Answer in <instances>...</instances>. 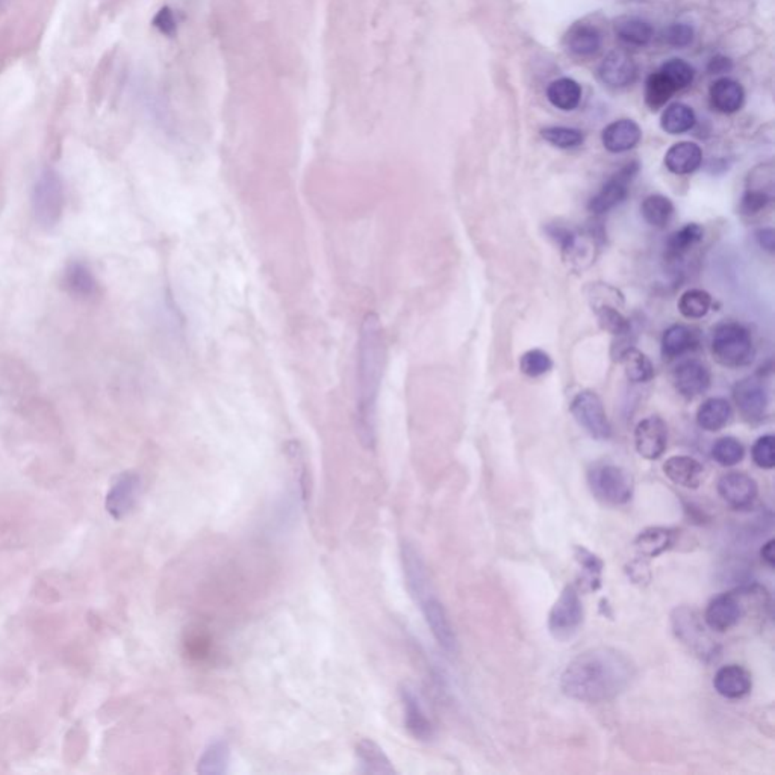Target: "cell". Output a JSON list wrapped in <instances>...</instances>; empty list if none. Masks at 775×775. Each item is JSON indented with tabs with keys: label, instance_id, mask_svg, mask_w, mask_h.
Segmentation results:
<instances>
[{
	"label": "cell",
	"instance_id": "obj_1",
	"mask_svg": "<svg viewBox=\"0 0 775 775\" xmlns=\"http://www.w3.org/2000/svg\"><path fill=\"white\" fill-rule=\"evenodd\" d=\"M629 655L612 647L583 651L566 665L560 689L573 700L598 705L622 694L635 677Z\"/></svg>",
	"mask_w": 775,
	"mask_h": 775
},
{
	"label": "cell",
	"instance_id": "obj_2",
	"mask_svg": "<svg viewBox=\"0 0 775 775\" xmlns=\"http://www.w3.org/2000/svg\"><path fill=\"white\" fill-rule=\"evenodd\" d=\"M385 367V338L381 318L368 312L360 325L356 375V433L367 450L375 445V409Z\"/></svg>",
	"mask_w": 775,
	"mask_h": 775
},
{
	"label": "cell",
	"instance_id": "obj_3",
	"mask_svg": "<svg viewBox=\"0 0 775 775\" xmlns=\"http://www.w3.org/2000/svg\"><path fill=\"white\" fill-rule=\"evenodd\" d=\"M712 355L720 366L740 368L754 359V344L746 326L725 321L716 326L712 336Z\"/></svg>",
	"mask_w": 775,
	"mask_h": 775
},
{
	"label": "cell",
	"instance_id": "obj_4",
	"mask_svg": "<svg viewBox=\"0 0 775 775\" xmlns=\"http://www.w3.org/2000/svg\"><path fill=\"white\" fill-rule=\"evenodd\" d=\"M64 184L54 169L41 170L32 190V210L36 220L45 229L58 225L64 212Z\"/></svg>",
	"mask_w": 775,
	"mask_h": 775
},
{
	"label": "cell",
	"instance_id": "obj_5",
	"mask_svg": "<svg viewBox=\"0 0 775 775\" xmlns=\"http://www.w3.org/2000/svg\"><path fill=\"white\" fill-rule=\"evenodd\" d=\"M592 494L609 506H624L631 500L635 481L631 471L615 464H598L588 474Z\"/></svg>",
	"mask_w": 775,
	"mask_h": 775
},
{
	"label": "cell",
	"instance_id": "obj_6",
	"mask_svg": "<svg viewBox=\"0 0 775 775\" xmlns=\"http://www.w3.org/2000/svg\"><path fill=\"white\" fill-rule=\"evenodd\" d=\"M585 618L581 592L575 585H568L560 592L548 614V631L556 640L565 642L574 638Z\"/></svg>",
	"mask_w": 775,
	"mask_h": 775
},
{
	"label": "cell",
	"instance_id": "obj_7",
	"mask_svg": "<svg viewBox=\"0 0 775 775\" xmlns=\"http://www.w3.org/2000/svg\"><path fill=\"white\" fill-rule=\"evenodd\" d=\"M548 234L559 243L564 260L571 270H585L596 262L600 251V241L596 232H574L559 226H550Z\"/></svg>",
	"mask_w": 775,
	"mask_h": 775
},
{
	"label": "cell",
	"instance_id": "obj_8",
	"mask_svg": "<svg viewBox=\"0 0 775 775\" xmlns=\"http://www.w3.org/2000/svg\"><path fill=\"white\" fill-rule=\"evenodd\" d=\"M748 597L750 588H740L716 596L705 607V624L716 633L731 631L750 609Z\"/></svg>",
	"mask_w": 775,
	"mask_h": 775
},
{
	"label": "cell",
	"instance_id": "obj_9",
	"mask_svg": "<svg viewBox=\"0 0 775 775\" xmlns=\"http://www.w3.org/2000/svg\"><path fill=\"white\" fill-rule=\"evenodd\" d=\"M671 622L677 639H680L681 644L700 655L701 659H711L716 655L718 647L715 640L707 633V629L696 610L685 606L677 607L671 615Z\"/></svg>",
	"mask_w": 775,
	"mask_h": 775
},
{
	"label": "cell",
	"instance_id": "obj_10",
	"mask_svg": "<svg viewBox=\"0 0 775 775\" xmlns=\"http://www.w3.org/2000/svg\"><path fill=\"white\" fill-rule=\"evenodd\" d=\"M571 416L594 440L607 441L612 436V425L606 414L600 395L594 391H581L571 400Z\"/></svg>",
	"mask_w": 775,
	"mask_h": 775
},
{
	"label": "cell",
	"instance_id": "obj_11",
	"mask_svg": "<svg viewBox=\"0 0 775 775\" xmlns=\"http://www.w3.org/2000/svg\"><path fill=\"white\" fill-rule=\"evenodd\" d=\"M638 171H639V164L635 161L622 167L606 182L605 186H601L596 195H592V199L588 203V210L596 216H601L621 205L627 199L631 180L635 179Z\"/></svg>",
	"mask_w": 775,
	"mask_h": 775
},
{
	"label": "cell",
	"instance_id": "obj_12",
	"mask_svg": "<svg viewBox=\"0 0 775 775\" xmlns=\"http://www.w3.org/2000/svg\"><path fill=\"white\" fill-rule=\"evenodd\" d=\"M733 400L740 416L754 423L765 418L770 408V392L766 390L765 382L759 377H746L738 382L733 388Z\"/></svg>",
	"mask_w": 775,
	"mask_h": 775
},
{
	"label": "cell",
	"instance_id": "obj_13",
	"mask_svg": "<svg viewBox=\"0 0 775 775\" xmlns=\"http://www.w3.org/2000/svg\"><path fill=\"white\" fill-rule=\"evenodd\" d=\"M674 388L686 400H694L696 397L707 392L711 388V370L701 360L686 359L679 364L672 373Z\"/></svg>",
	"mask_w": 775,
	"mask_h": 775
},
{
	"label": "cell",
	"instance_id": "obj_14",
	"mask_svg": "<svg viewBox=\"0 0 775 775\" xmlns=\"http://www.w3.org/2000/svg\"><path fill=\"white\" fill-rule=\"evenodd\" d=\"M668 445V427L661 416H647L635 429V447L644 459L662 458Z\"/></svg>",
	"mask_w": 775,
	"mask_h": 775
},
{
	"label": "cell",
	"instance_id": "obj_15",
	"mask_svg": "<svg viewBox=\"0 0 775 775\" xmlns=\"http://www.w3.org/2000/svg\"><path fill=\"white\" fill-rule=\"evenodd\" d=\"M718 494L733 509H748L759 494L757 482L739 471H731L718 482Z\"/></svg>",
	"mask_w": 775,
	"mask_h": 775
},
{
	"label": "cell",
	"instance_id": "obj_16",
	"mask_svg": "<svg viewBox=\"0 0 775 775\" xmlns=\"http://www.w3.org/2000/svg\"><path fill=\"white\" fill-rule=\"evenodd\" d=\"M420 607L423 610L425 622L429 625L432 635L440 644L441 648L449 655H455L458 651V639H456L455 629L451 625L450 618L447 615L444 606L441 605L438 598L431 596L427 597L425 601H421Z\"/></svg>",
	"mask_w": 775,
	"mask_h": 775
},
{
	"label": "cell",
	"instance_id": "obj_17",
	"mask_svg": "<svg viewBox=\"0 0 775 775\" xmlns=\"http://www.w3.org/2000/svg\"><path fill=\"white\" fill-rule=\"evenodd\" d=\"M401 565L405 574L406 586L412 598L420 605L427 597L432 596L431 579L425 570V562L416 547L405 542L401 546Z\"/></svg>",
	"mask_w": 775,
	"mask_h": 775
},
{
	"label": "cell",
	"instance_id": "obj_18",
	"mask_svg": "<svg viewBox=\"0 0 775 775\" xmlns=\"http://www.w3.org/2000/svg\"><path fill=\"white\" fill-rule=\"evenodd\" d=\"M636 64L627 52H610L598 67L601 82L610 88H624L636 79Z\"/></svg>",
	"mask_w": 775,
	"mask_h": 775
},
{
	"label": "cell",
	"instance_id": "obj_19",
	"mask_svg": "<svg viewBox=\"0 0 775 775\" xmlns=\"http://www.w3.org/2000/svg\"><path fill=\"white\" fill-rule=\"evenodd\" d=\"M713 688L727 700H740L753 689V679L744 666L730 664L721 666L713 677Z\"/></svg>",
	"mask_w": 775,
	"mask_h": 775
},
{
	"label": "cell",
	"instance_id": "obj_20",
	"mask_svg": "<svg viewBox=\"0 0 775 775\" xmlns=\"http://www.w3.org/2000/svg\"><path fill=\"white\" fill-rule=\"evenodd\" d=\"M566 52L577 58H589L596 55L603 45L600 29L588 21H577L566 30L564 37Z\"/></svg>",
	"mask_w": 775,
	"mask_h": 775
},
{
	"label": "cell",
	"instance_id": "obj_21",
	"mask_svg": "<svg viewBox=\"0 0 775 775\" xmlns=\"http://www.w3.org/2000/svg\"><path fill=\"white\" fill-rule=\"evenodd\" d=\"M642 140V130L636 121L621 119L606 126L601 134L605 149L610 153H624L635 149Z\"/></svg>",
	"mask_w": 775,
	"mask_h": 775
},
{
	"label": "cell",
	"instance_id": "obj_22",
	"mask_svg": "<svg viewBox=\"0 0 775 775\" xmlns=\"http://www.w3.org/2000/svg\"><path fill=\"white\" fill-rule=\"evenodd\" d=\"M401 703L405 709L406 729L410 735L418 740H431L433 738V725L431 720L425 716L418 697L414 690L408 686H403L400 690Z\"/></svg>",
	"mask_w": 775,
	"mask_h": 775
},
{
	"label": "cell",
	"instance_id": "obj_23",
	"mask_svg": "<svg viewBox=\"0 0 775 775\" xmlns=\"http://www.w3.org/2000/svg\"><path fill=\"white\" fill-rule=\"evenodd\" d=\"M664 473L675 485L697 490L705 477V466L690 456H672L664 464Z\"/></svg>",
	"mask_w": 775,
	"mask_h": 775
},
{
	"label": "cell",
	"instance_id": "obj_24",
	"mask_svg": "<svg viewBox=\"0 0 775 775\" xmlns=\"http://www.w3.org/2000/svg\"><path fill=\"white\" fill-rule=\"evenodd\" d=\"M664 162L672 175H692L703 164V151L700 145L690 141L675 143L666 152Z\"/></svg>",
	"mask_w": 775,
	"mask_h": 775
},
{
	"label": "cell",
	"instance_id": "obj_25",
	"mask_svg": "<svg viewBox=\"0 0 775 775\" xmlns=\"http://www.w3.org/2000/svg\"><path fill=\"white\" fill-rule=\"evenodd\" d=\"M711 103L713 110L721 114H735L744 106L746 102V91L739 82L730 78H720L712 84Z\"/></svg>",
	"mask_w": 775,
	"mask_h": 775
},
{
	"label": "cell",
	"instance_id": "obj_26",
	"mask_svg": "<svg viewBox=\"0 0 775 775\" xmlns=\"http://www.w3.org/2000/svg\"><path fill=\"white\" fill-rule=\"evenodd\" d=\"M698 345V334L694 327L686 325H672L662 336V356L672 360L696 350Z\"/></svg>",
	"mask_w": 775,
	"mask_h": 775
},
{
	"label": "cell",
	"instance_id": "obj_27",
	"mask_svg": "<svg viewBox=\"0 0 775 775\" xmlns=\"http://www.w3.org/2000/svg\"><path fill=\"white\" fill-rule=\"evenodd\" d=\"M62 284H64L65 290L69 291L71 295H75L78 299H84V301L95 297L97 294V288H99V284H97L93 271L90 270V267L84 262H79V260H73L65 267Z\"/></svg>",
	"mask_w": 775,
	"mask_h": 775
},
{
	"label": "cell",
	"instance_id": "obj_28",
	"mask_svg": "<svg viewBox=\"0 0 775 775\" xmlns=\"http://www.w3.org/2000/svg\"><path fill=\"white\" fill-rule=\"evenodd\" d=\"M733 416L730 401L722 397H712L703 401L697 410V425L705 432H720Z\"/></svg>",
	"mask_w": 775,
	"mask_h": 775
},
{
	"label": "cell",
	"instance_id": "obj_29",
	"mask_svg": "<svg viewBox=\"0 0 775 775\" xmlns=\"http://www.w3.org/2000/svg\"><path fill=\"white\" fill-rule=\"evenodd\" d=\"M677 540V532L666 527H650L640 532L635 547L642 557H657L672 548Z\"/></svg>",
	"mask_w": 775,
	"mask_h": 775
},
{
	"label": "cell",
	"instance_id": "obj_30",
	"mask_svg": "<svg viewBox=\"0 0 775 775\" xmlns=\"http://www.w3.org/2000/svg\"><path fill=\"white\" fill-rule=\"evenodd\" d=\"M614 30L618 40L622 41L625 45H633V47L650 45V41L655 37V29L648 21L631 15L616 19Z\"/></svg>",
	"mask_w": 775,
	"mask_h": 775
},
{
	"label": "cell",
	"instance_id": "obj_31",
	"mask_svg": "<svg viewBox=\"0 0 775 775\" xmlns=\"http://www.w3.org/2000/svg\"><path fill=\"white\" fill-rule=\"evenodd\" d=\"M356 755L360 762L362 771L367 774L392 775L397 772L394 765L391 763L390 757L385 751L375 744V740L362 739L356 746Z\"/></svg>",
	"mask_w": 775,
	"mask_h": 775
},
{
	"label": "cell",
	"instance_id": "obj_32",
	"mask_svg": "<svg viewBox=\"0 0 775 775\" xmlns=\"http://www.w3.org/2000/svg\"><path fill=\"white\" fill-rule=\"evenodd\" d=\"M705 236V229L698 223H688L679 230H675L674 234H671L670 238L666 240V258L671 260H677L688 255L697 244H700Z\"/></svg>",
	"mask_w": 775,
	"mask_h": 775
},
{
	"label": "cell",
	"instance_id": "obj_33",
	"mask_svg": "<svg viewBox=\"0 0 775 775\" xmlns=\"http://www.w3.org/2000/svg\"><path fill=\"white\" fill-rule=\"evenodd\" d=\"M624 368L625 377L633 383H647L655 377V367L646 353L631 345L616 356Z\"/></svg>",
	"mask_w": 775,
	"mask_h": 775
},
{
	"label": "cell",
	"instance_id": "obj_34",
	"mask_svg": "<svg viewBox=\"0 0 775 775\" xmlns=\"http://www.w3.org/2000/svg\"><path fill=\"white\" fill-rule=\"evenodd\" d=\"M547 97L551 105L560 111H573L581 105V87L571 78H560L551 82L547 88Z\"/></svg>",
	"mask_w": 775,
	"mask_h": 775
},
{
	"label": "cell",
	"instance_id": "obj_35",
	"mask_svg": "<svg viewBox=\"0 0 775 775\" xmlns=\"http://www.w3.org/2000/svg\"><path fill=\"white\" fill-rule=\"evenodd\" d=\"M621 308L622 306L614 305V303H598L592 306L601 329L616 338H624L631 334V320L621 312Z\"/></svg>",
	"mask_w": 775,
	"mask_h": 775
},
{
	"label": "cell",
	"instance_id": "obj_36",
	"mask_svg": "<svg viewBox=\"0 0 775 775\" xmlns=\"http://www.w3.org/2000/svg\"><path fill=\"white\" fill-rule=\"evenodd\" d=\"M697 123V115L690 106L675 102L666 106L661 117L662 129L671 136H681L685 132L694 129Z\"/></svg>",
	"mask_w": 775,
	"mask_h": 775
},
{
	"label": "cell",
	"instance_id": "obj_37",
	"mask_svg": "<svg viewBox=\"0 0 775 775\" xmlns=\"http://www.w3.org/2000/svg\"><path fill=\"white\" fill-rule=\"evenodd\" d=\"M229 762V744L226 740H214L206 746V750L199 759L197 772L203 775H223L227 772Z\"/></svg>",
	"mask_w": 775,
	"mask_h": 775
},
{
	"label": "cell",
	"instance_id": "obj_38",
	"mask_svg": "<svg viewBox=\"0 0 775 775\" xmlns=\"http://www.w3.org/2000/svg\"><path fill=\"white\" fill-rule=\"evenodd\" d=\"M674 212V203L662 194L648 195L640 205V214L644 217V220L657 229H664L670 225Z\"/></svg>",
	"mask_w": 775,
	"mask_h": 775
},
{
	"label": "cell",
	"instance_id": "obj_39",
	"mask_svg": "<svg viewBox=\"0 0 775 775\" xmlns=\"http://www.w3.org/2000/svg\"><path fill=\"white\" fill-rule=\"evenodd\" d=\"M574 557L581 568V588L588 590H597L601 586V573L603 560L598 556L586 550L585 547H574Z\"/></svg>",
	"mask_w": 775,
	"mask_h": 775
},
{
	"label": "cell",
	"instance_id": "obj_40",
	"mask_svg": "<svg viewBox=\"0 0 775 775\" xmlns=\"http://www.w3.org/2000/svg\"><path fill=\"white\" fill-rule=\"evenodd\" d=\"M674 93H677L674 87L671 86L661 71H655L647 78L644 97H646V105L651 111L662 110L670 102Z\"/></svg>",
	"mask_w": 775,
	"mask_h": 775
},
{
	"label": "cell",
	"instance_id": "obj_41",
	"mask_svg": "<svg viewBox=\"0 0 775 775\" xmlns=\"http://www.w3.org/2000/svg\"><path fill=\"white\" fill-rule=\"evenodd\" d=\"M712 305H713V299L707 291L694 288V290H688L681 294L680 301H679V310L685 318L697 320V318H703V317L707 316Z\"/></svg>",
	"mask_w": 775,
	"mask_h": 775
},
{
	"label": "cell",
	"instance_id": "obj_42",
	"mask_svg": "<svg viewBox=\"0 0 775 775\" xmlns=\"http://www.w3.org/2000/svg\"><path fill=\"white\" fill-rule=\"evenodd\" d=\"M711 455L721 466H735L746 458V447L733 436H724L712 445Z\"/></svg>",
	"mask_w": 775,
	"mask_h": 775
},
{
	"label": "cell",
	"instance_id": "obj_43",
	"mask_svg": "<svg viewBox=\"0 0 775 775\" xmlns=\"http://www.w3.org/2000/svg\"><path fill=\"white\" fill-rule=\"evenodd\" d=\"M659 71L665 76L671 86L674 87L675 91L685 90L688 87L692 86V82L696 79L694 67L680 58L666 61Z\"/></svg>",
	"mask_w": 775,
	"mask_h": 775
},
{
	"label": "cell",
	"instance_id": "obj_44",
	"mask_svg": "<svg viewBox=\"0 0 775 775\" xmlns=\"http://www.w3.org/2000/svg\"><path fill=\"white\" fill-rule=\"evenodd\" d=\"M540 136L550 143L555 147L559 149H575L579 145L583 144L585 136L581 129L575 128H566V126H548L540 130Z\"/></svg>",
	"mask_w": 775,
	"mask_h": 775
},
{
	"label": "cell",
	"instance_id": "obj_45",
	"mask_svg": "<svg viewBox=\"0 0 775 775\" xmlns=\"http://www.w3.org/2000/svg\"><path fill=\"white\" fill-rule=\"evenodd\" d=\"M553 366H555V362L551 359V356L540 349H532V350L525 351L524 355L520 358L521 373L527 377H532V379L550 373Z\"/></svg>",
	"mask_w": 775,
	"mask_h": 775
},
{
	"label": "cell",
	"instance_id": "obj_46",
	"mask_svg": "<svg viewBox=\"0 0 775 775\" xmlns=\"http://www.w3.org/2000/svg\"><path fill=\"white\" fill-rule=\"evenodd\" d=\"M774 201V193L759 190V188H748L740 199V212L744 216H757L762 210H765Z\"/></svg>",
	"mask_w": 775,
	"mask_h": 775
},
{
	"label": "cell",
	"instance_id": "obj_47",
	"mask_svg": "<svg viewBox=\"0 0 775 775\" xmlns=\"http://www.w3.org/2000/svg\"><path fill=\"white\" fill-rule=\"evenodd\" d=\"M751 458L762 470H772L775 466L774 435H763L755 441L751 449Z\"/></svg>",
	"mask_w": 775,
	"mask_h": 775
},
{
	"label": "cell",
	"instance_id": "obj_48",
	"mask_svg": "<svg viewBox=\"0 0 775 775\" xmlns=\"http://www.w3.org/2000/svg\"><path fill=\"white\" fill-rule=\"evenodd\" d=\"M694 36H696L694 28L688 23H672L662 30L661 40L666 45H671L675 49H683V47L692 45Z\"/></svg>",
	"mask_w": 775,
	"mask_h": 775
},
{
	"label": "cell",
	"instance_id": "obj_49",
	"mask_svg": "<svg viewBox=\"0 0 775 775\" xmlns=\"http://www.w3.org/2000/svg\"><path fill=\"white\" fill-rule=\"evenodd\" d=\"M153 26L162 36L173 37L177 30V17L170 6H164L153 17Z\"/></svg>",
	"mask_w": 775,
	"mask_h": 775
},
{
	"label": "cell",
	"instance_id": "obj_50",
	"mask_svg": "<svg viewBox=\"0 0 775 775\" xmlns=\"http://www.w3.org/2000/svg\"><path fill=\"white\" fill-rule=\"evenodd\" d=\"M733 70V61L729 56L715 55L707 64V71L711 75H724Z\"/></svg>",
	"mask_w": 775,
	"mask_h": 775
},
{
	"label": "cell",
	"instance_id": "obj_51",
	"mask_svg": "<svg viewBox=\"0 0 775 775\" xmlns=\"http://www.w3.org/2000/svg\"><path fill=\"white\" fill-rule=\"evenodd\" d=\"M755 240L759 243L762 249H765L770 253H774L775 249V234L772 227H763L755 232Z\"/></svg>",
	"mask_w": 775,
	"mask_h": 775
},
{
	"label": "cell",
	"instance_id": "obj_52",
	"mask_svg": "<svg viewBox=\"0 0 775 775\" xmlns=\"http://www.w3.org/2000/svg\"><path fill=\"white\" fill-rule=\"evenodd\" d=\"M774 544L775 540H770L766 544H763V547L761 548L762 560H763L766 565L770 566V568H774L775 565Z\"/></svg>",
	"mask_w": 775,
	"mask_h": 775
},
{
	"label": "cell",
	"instance_id": "obj_53",
	"mask_svg": "<svg viewBox=\"0 0 775 775\" xmlns=\"http://www.w3.org/2000/svg\"><path fill=\"white\" fill-rule=\"evenodd\" d=\"M5 2H6V0H0V11H2V8H4V5H5Z\"/></svg>",
	"mask_w": 775,
	"mask_h": 775
}]
</instances>
